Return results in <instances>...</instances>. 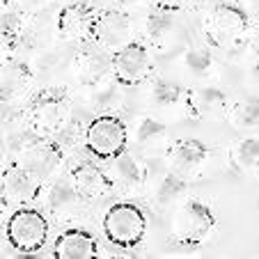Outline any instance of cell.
Listing matches in <instances>:
<instances>
[{
  "mask_svg": "<svg viewBox=\"0 0 259 259\" xmlns=\"http://www.w3.org/2000/svg\"><path fill=\"white\" fill-rule=\"evenodd\" d=\"M215 215L211 206L195 197H186L175 206L170 220V236L179 245H200L213 234Z\"/></svg>",
  "mask_w": 259,
  "mask_h": 259,
  "instance_id": "6da1fadb",
  "label": "cell"
},
{
  "mask_svg": "<svg viewBox=\"0 0 259 259\" xmlns=\"http://www.w3.org/2000/svg\"><path fill=\"white\" fill-rule=\"evenodd\" d=\"M71 101L64 88H46L28 106V124L44 138H51L71 122Z\"/></svg>",
  "mask_w": 259,
  "mask_h": 259,
  "instance_id": "7a4b0ae2",
  "label": "cell"
},
{
  "mask_svg": "<svg viewBox=\"0 0 259 259\" xmlns=\"http://www.w3.org/2000/svg\"><path fill=\"white\" fill-rule=\"evenodd\" d=\"M103 234L117 248H136L147 232V215L133 202H115L108 206L101 220Z\"/></svg>",
  "mask_w": 259,
  "mask_h": 259,
  "instance_id": "3957f363",
  "label": "cell"
},
{
  "mask_svg": "<svg viewBox=\"0 0 259 259\" xmlns=\"http://www.w3.org/2000/svg\"><path fill=\"white\" fill-rule=\"evenodd\" d=\"M248 32V14L232 0H220L211 7L204 19V37L218 49H230L239 44Z\"/></svg>",
  "mask_w": 259,
  "mask_h": 259,
  "instance_id": "277c9868",
  "label": "cell"
},
{
  "mask_svg": "<svg viewBox=\"0 0 259 259\" xmlns=\"http://www.w3.org/2000/svg\"><path fill=\"white\" fill-rule=\"evenodd\" d=\"M128 126L115 113H101L88 124L85 149L97 158L110 161L128 147Z\"/></svg>",
  "mask_w": 259,
  "mask_h": 259,
  "instance_id": "5b68a950",
  "label": "cell"
},
{
  "mask_svg": "<svg viewBox=\"0 0 259 259\" xmlns=\"http://www.w3.org/2000/svg\"><path fill=\"white\" fill-rule=\"evenodd\" d=\"M7 243L19 252H37L49 239V220L39 209L23 206L10 215L5 227Z\"/></svg>",
  "mask_w": 259,
  "mask_h": 259,
  "instance_id": "8992f818",
  "label": "cell"
},
{
  "mask_svg": "<svg viewBox=\"0 0 259 259\" xmlns=\"http://www.w3.org/2000/svg\"><path fill=\"white\" fill-rule=\"evenodd\" d=\"M154 55L145 44L131 41L113 53V78L122 85H142L152 78Z\"/></svg>",
  "mask_w": 259,
  "mask_h": 259,
  "instance_id": "52a82bcc",
  "label": "cell"
},
{
  "mask_svg": "<svg viewBox=\"0 0 259 259\" xmlns=\"http://www.w3.org/2000/svg\"><path fill=\"white\" fill-rule=\"evenodd\" d=\"M41 184H44V179L37 172H32L19 161H12L3 170V202L30 204L41 195Z\"/></svg>",
  "mask_w": 259,
  "mask_h": 259,
  "instance_id": "ba28073f",
  "label": "cell"
},
{
  "mask_svg": "<svg viewBox=\"0 0 259 259\" xmlns=\"http://www.w3.org/2000/svg\"><path fill=\"white\" fill-rule=\"evenodd\" d=\"M97 12L90 3H71L58 16V37L62 41H85L94 39V25H97Z\"/></svg>",
  "mask_w": 259,
  "mask_h": 259,
  "instance_id": "9c48e42d",
  "label": "cell"
},
{
  "mask_svg": "<svg viewBox=\"0 0 259 259\" xmlns=\"http://www.w3.org/2000/svg\"><path fill=\"white\" fill-rule=\"evenodd\" d=\"M133 25L126 12L122 10H106L97 16V25H94V41L108 53L124 49L131 44Z\"/></svg>",
  "mask_w": 259,
  "mask_h": 259,
  "instance_id": "30bf717a",
  "label": "cell"
},
{
  "mask_svg": "<svg viewBox=\"0 0 259 259\" xmlns=\"http://www.w3.org/2000/svg\"><path fill=\"white\" fill-rule=\"evenodd\" d=\"M71 181L76 184L78 193L85 197V202H103L115 193V184L108 175V170L99 167L97 163L80 161L69 172Z\"/></svg>",
  "mask_w": 259,
  "mask_h": 259,
  "instance_id": "8fae6325",
  "label": "cell"
},
{
  "mask_svg": "<svg viewBox=\"0 0 259 259\" xmlns=\"http://www.w3.org/2000/svg\"><path fill=\"white\" fill-rule=\"evenodd\" d=\"M76 73L83 85L92 88L103 80H110L113 76V55L106 49L97 44V41H85L83 49L76 55Z\"/></svg>",
  "mask_w": 259,
  "mask_h": 259,
  "instance_id": "7c38bea8",
  "label": "cell"
},
{
  "mask_svg": "<svg viewBox=\"0 0 259 259\" xmlns=\"http://www.w3.org/2000/svg\"><path fill=\"white\" fill-rule=\"evenodd\" d=\"M186 113L197 119H225L230 113V99L220 88L202 85V88L188 90Z\"/></svg>",
  "mask_w": 259,
  "mask_h": 259,
  "instance_id": "4fadbf2b",
  "label": "cell"
},
{
  "mask_svg": "<svg viewBox=\"0 0 259 259\" xmlns=\"http://www.w3.org/2000/svg\"><path fill=\"white\" fill-rule=\"evenodd\" d=\"M46 200V209L53 218L58 220H71L80 213V206H83L85 197L78 193L76 184L69 179H55L44 193Z\"/></svg>",
  "mask_w": 259,
  "mask_h": 259,
  "instance_id": "5bb4252c",
  "label": "cell"
},
{
  "mask_svg": "<svg viewBox=\"0 0 259 259\" xmlns=\"http://www.w3.org/2000/svg\"><path fill=\"white\" fill-rule=\"evenodd\" d=\"M108 175L113 179L115 188H119V191H124V193H138L147 184L145 163L133 152H128V149H124L122 154L110 158Z\"/></svg>",
  "mask_w": 259,
  "mask_h": 259,
  "instance_id": "9a60e30c",
  "label": "cell"
},
{
  "mask_svg": "<svg viewBox=\"0 0 259 259\" xmlns=\"http://www.w3.org/2000/svg\"><path fill=\"white\" fill-rule=\"evenodd\" d=\"M167 161L175 170L184 172V175H195L209 161V149L204 142L193 140V138H184V140H175L167 145Z\"/></svg>",
  "mask_w": 259,
  "mask_h": 259,
  "instance_id": "2e32d148",
  "label": "cell"
},
{
  "mask_svg": "<svg viewBox=\"0 0 259 259\" xmlns=\"http://www.w3.org/2000/svg\"><path fill=\"white\" fill-rule=\"evenodd\" d=\"M62 158H64L62 152L53 145V140L41 136L39 140L32 142L23 154H19L16 161L23 163V165L30 167L32 172H37L41 179H46V177H51L55 172V167L62 163Z\"/></svg>",
  "mask_w": 259,
  "mask_h": 259,
  "instance_id": "e0dca14e",
  "label": "cell"
},
{
  "mask_svg": "<svg viewBox=\"0 0 259 259\" xmlns=\"http://www.w3.org/2000/svg\"><path fill=\"white\" fill-rule=\"evenodd\" d=\"M99 243L90 232L85 230H67L55 239V248H53V254L58 259H92V257H99Z\"/></svg>",
  "mask_w": 259,
  "mask_h": 259,
  "instance_id": "ac0fdd59",
  "label": "cell"
},
{
  "mask_svg": "<svg viewBox=\"0 0 259 259\" xmlns=\"http://www.w3.org/2000/svg\"><path fill=\"white\" fill-rule=\"evenodd\" d=\"M154 191V204L158 209H170V206H177L188 197V175L179 170H167L165 175L158 181L152 184Z\"/></svg>",
  "mask_w": 259,
  "mask_h": 259,
  "instance_id": "d6986e66",
  "label": "cell"
},
{
  "mask_svg": "<svg viewBox=\"0 0 259 259\" xmlns=\"http://www.w3.org/2000/svg\"><path fill=\"white\" fill-rule=\"evenodd\" d=\"M131 136H133V145L140 152H156L158 147L167 142V128L165 124L158 122L152 115H142L133 124Z\"/></svg>",
  "mask_w": 259,
  "mask_h": 259,
  "instance_id": "ffe728a7",
  "label": "cell"
},
{
  "mask_svg": "<svg viewBox=\"0 0 259 259\" xmlns=\"http://www.w3.org/2000/svg\"><path fill=\"white\" fill-rule=\"evenodd\" d=\"M30 85H32V73L28 71V67L21 62H7L3 67V108L25 97Z\"/></svg>",
  "mask_w": 259,
  "mask_h": 259,
  "instance_id": "44dd1931",
  "label": "cell"
},
{
  "mask_svg": "<svg viewBox=\"0 0 259 259\" xmlns=\"http://www.w3.org/2000/svg\"><path fill=\"white\" fill-rule=\"evenodd\" d=\"M188 90H184L181 85L172 83L165 78H156L149 90V101L152 106L161 108V110H177V108H186Z\"/></svg>",
  "mask_w": 259,
  "mask_h": 259,
  "instance_id": "7402d4cb",
  "label": "cell"
},
{
  "mask_svg": "<svg viewBox=\"0 0 259 259\" xmlns=\"http://www.w3.org/2000/svg\"><path fill=\"white\" fill-rule=\"evenodd\" d=\"M175 32H177L175 10L156 5V10L147 19V37L152 39V44L156 49H165V44L170 41V37H175Z\"/></svg>",
  "mask_w": 259,
  "mask_h": 259,
  "instance_id": "603a6c76",
  "label": "cell"
},
{
  "mask_svg": "<svg viewBox=\"0 0 259 259\" xmlns=\"http://www.w3.org/2000/svg\"><path fill=\"white\" fill-rule=\"evenodd\" d=\"M230 163L241 175L259 172V140L257 138H239L230 147Z\"/></svg>",
  "mask_w": 259,
  "mask_h": 259,
  "instance_id": "cb8c5ba5",
  "label": "cell"
},
{
  "mask_svg": "<svg viewBox=\"0 0 259 259\" xmlns=\"http://www.w3.org/2000/svg\"><path fill=\"white\" fill-rule=\"evenodd\" d=\"M90 108L99 110V113H115L124 101V92H122V83L117 80H103L99 85H92L90 90Z\"/></svg>",
  "mask_w": 259,
  "mask_h": 259,
  "instance_id": "d4e9b609",
  "label": "cell"
},
{
  "mask_svg": "<svg viewBox=\"0 0 259 259\" xmlns=\"http://www.w3.org/2000/svg\"><path fill=\"white\" fill-rule=\"evenodd\" d=\"M227 122L239 131H259V97H245L230 106Z\"/></svg>",
  "mask_w": 259,
  "mask_h": 259,
  "instance_id": "484cf974",
  "label": "cell"
},
{
  "mask_svg": "<svg viewBox=\"0 0 259 259\" xmlns=\"http://www.w3.org/2000/svg\"><path fill=\"white\" fill-rule=\"evenodd\" d=\"M85 133H88V126H83L78 119L71 117V122L60 128L55 136H51V140H53V145L62 152V156H69V154H73L78 147H85Z\"/></svg>",
  "mask_w": 259,
  "mask_h": 259,
  "instance_id": "4316f807",
  "label": "cell"
},
{
  "mask_svg": "<svg viewBox=\"0 0 259 259\" xmlns=\"http://www.w3.org/2000/svg\"><path fill=\"white\" fill-rule=\"evenodd\" d=\"M184 67L195 78H206L215 71V60L206 46H191L184 53Z\"/></svg>",
  "mask_w": 259,
  "mask_h": 259,
  "instance_id": "83f0119b",
  "label": "cell"
},
{
  "mask_svg": "<svg viewBox=\"0 0 259 259\" xmlns=\"http://www.w3.org/2000/svg\"><path fill=\"white\" fill-rule=\"evenodd\" d=\"M156 5L167 7V10H177V7L181 5V0H156Z\"/></svg>",
  "mask_w": 259,
  "mask_h": 259,
  "instance_id": "f1b7e54d",
  "label": "cell"
},
{
  "mask_svg": "<svg viewBox=\"0 0 259 259\" xmlns=\"http://www.w3.org/2000/svg\"><path fill=\"white\" fill-rule=\"evenodd\" d=\"M250 78H252V83L259 88V60L252 64V69H250Z\"/></svg>",
  "mask_w": 259,
  "mask_h": 259,
  "instance_id": "f546056e",
  "label": "cell"
},
{
  "mask_svg": "<svg viewBox=\"0 0 259 259\" xmlns=\"http://www.w3.org/2000/svg\"><path fill=\"white\" fill-rule=\"evenodd\" d=\"M250 46H252V51L259 55V25H257V30H254V34L250 37Z\"/></svg>",
  "mask_w": 259,
  "mask_h": 259,
  "instance_id": "4dcf8cb0",
  "label": "cell"
},
{
  "mask_svg": "<svg viewBox=\"0 0 259 259\" xmlns=\"http://www.w3.org/2000/svg\"><path fill=\"white\" fill-rule=\"evenodd\" d=\"M117 3L124 7H140V5H145L147 0H117Z\"/></svg>",
  "mask_w": 259,
  "mask_h": 259,
  "instance_id": "1f68e13d",
  "label": "cell"
}]
</instances>
